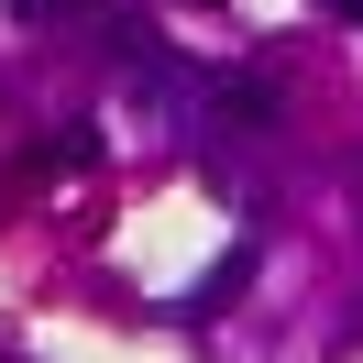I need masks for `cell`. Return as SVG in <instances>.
Returning <instances> with one entry per match:
<instances>
[{
  "mask_svg": "<svg viewBox=\"0 0 363 363\" xmlns=\"http://www.w3.org/2000/svg\"><path fill=\"white\" fill-rule=\"evenodd\" d=\"M220 111L231 121H275V89H264V77H220Z\"/></svg>",
  "mask_w": 363,
  "mask_h": 363,
  "instance_id": "cell-1",
  "label": "cell"
},
{
  "mask_svg": "<svg viewBox=\"0 0 363 363\" xmlns=\"http://www.w3.org/2000/svg\"><path fill=\"white\" fill-rule=\"evenodd\" d=\"M319 11H363V0H319Z\"/></svg>",
  "mask_w": 363,
  "mask_h": 363,
  "instance_id": "cell-2",
  "label": "cell"
}]
</instances>
